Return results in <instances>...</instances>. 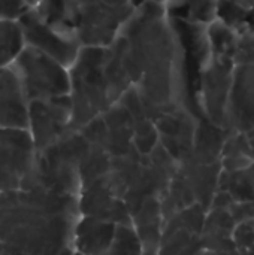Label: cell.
I'll return each instance as SVG.
<instances>
[{
    "label": "cell",
    "mask_w": 254,
    "mask_h": 255,
    "mask_svg": "<svg viewBox=\"0 0 254 255\" xmlns=\"http://www.w3.org/2000/svg\"><path fill=\"white\" fill-rule=\"evenodd\" d=\"M108 52L109 46L82 45L73 64L69 67L72 130H79L88 121L100 115L109 105H112L105 79V63Z\"/></svg>",
    "instance_id": "1"
},
{
    "label": "cell",
    "mask_w": 254,
    "mask_h": 255,
    "mask_svg": "<svg viewBox=\"0 0 254 255\" xmlns=\"http://www.w3.org/2000/svg\"><path fill=\"white\" fill-rule=\"evenodd\" d=\"M67 1L72 27L81 46H109L135 12L130 4L112 6L102 0Z\"/></svg>",
    "instance_id": "2"
},
{
    "label": "cell",
    "mask_w": 254,
    "mask_h": 255,
    "mask_svg": "<svg viewBox=\"0 0 254 255\" xmlns=\"http://www.w3.org/2000/svg\"><path fill=\"white\" fill-rule=\"evenodd\" d=\"M12 66L28 102L64 96L70 91L69 67L33 46L24 45Z\"/></svg>",
    "instance_id": "3"
},
{
    "label": "cell",
    "mask_w": 254,
    "mask_h": 255,
    "mask_svg": "<svg viewBox=\"0 0 254 255\" xmlns=\"http://www.w3.org/2000/svg\"><path fill=\"white\" fill-rule=\"evenodd\" d=\"M72 121V99L69 94L28 102V131L37 152L48 148L67 130Z\"/></svg>",
    "instance_id": "4"
},
{
    "label": "cell",
    "mask_w": 254,
    "mask_h": 255,
    "mask_svg": "<svg viewBox=\"0 0 254 255\" xmlns=\"http://www.w3.org/2000/svg\"><path fill=\"white\" fill-rule=\"evenodd\" d=\"M18 22L21 25L25 45L52 57L66 67L73 64L81 48V43L75 36L64 34L49 27L36 15L31 7L18 19Z\"/></svg>",
    "instance_id": "5"
},
{
    "label": "cell",
    "mask_w": 254,
    "mask_h": 255,
    "mask_svg": "<svg viewBox=\"0 0 254 255\" xmlns=\"http://www.w3.org/2000/svg\"><path fill=\"white\" fill-rule=\"evenodd\" d=\"M28 126V100L12 64L0 67V128Z\"/></svg>",
    "instance_id": "6"
},
{
    "label": "cell",
    "mask_w": 254,
    "mask_h": 255,
    "mask_svg": "<svg viewBox=\"0 0 254 255\" xmlns=\"http://www.w3.org/2000/svg\"><path fill=\"white\" fill-rule=\"evenodd\" d=\"M114 232V223L82 215V218L73 224L72 242L78 253L106 254L111 248Z\"/></svg>",
    "instance_id": "7"
},
{
    "label": "cell",
    "mask_w": 254,
    "mask_h": 255,
    "mask_svg": "<svg viewBox=\"0 0 254 255\" xmlns=\"http://www.w3.org/2000/svg\"><path fill=\"white\" fill-rule=\"evenodd\" d=\"M31 9L49 27L61 31L64 34L75 36L72 21H70L67 0H39V3Z\"/></svg>",
    "instance_id": "8"
},
{
    "label": "cell",
    "mask_w": 254,
    "mask_h": 255,
    "mask_svg": "<svg viewBox=\"0 0 254 255\" xmlns=\"http://www.w3.org/2000/svg\"><path fill=\"white\" fill-rule=\"evenodd\" d=\"M24 45L25 42L19 22L0 19V67L12 64Z\"/></svg>",
    "instance_id": "9"
},
{
    "label": "cell",
    "mask_w": 254,
    "mask_h": 255,
    "mask_svg": "<svg viewBox=\"0 0 254 255\" xmlns=\"http://www.w3.org/2000/svg\"><path fill=\"white\" fill-rule=\"evenodd\" d=\"M109 254H138L142 251V244L132 224H115Z\"/></svg>",
    "instance_id": "10"
},
{
    "label": "cell",
    "mask_w": 254,
    "mask_h": 255,
    "mask_svg": "<svg viewBox=\"0 0 254 255\" xmlns=\"http://www.w3.org/2000/svg\"><path fill=\"white\" fill-rule=\"evenodd\" d=\"M210 39L216 52V58L229 57V49L235 46V37L231 31V27L223 22H214L210 27Z\"/></svg>",
    "instance_id": "11"
},
{
    "label": "cell",
    "mask_w": 254,
    "mask_h": 255,
    "mask_svg": "<svg viewBox=\"0 0 254 255\" xmlns=\"http://www.w3.org/2000/svg\"><path fill=\"white\" fill-rule=\"evenodd\" d=\"M210 212L205 215V223L202 233H223L232 235L235 227V221L229 212V209H208Z\"/></svg>",
    "instance_id": "12"
},
{
    "label": "cell",
    "mask_w": 254,
    "mask_h": 255,
    "mask_svg": "<svg viewBox=\"0 0 254 255\" xmlns=\"http://www.w3.org/2000/svg\"><path fill=\"white\" fill-rule=\"evenodd\" d=\"M247 9L237 4L232 0H216V16L222 19L231 28H238L243 22H246Z\"/></svg>",
    "instance_id": "13"
},
{
    "label": "cell",
    "mask_w": 254,
    "mask_h": 255,
    "mask_svg": "<svg viewBox=\"0 0 254 255\" xmlns=\"http://www.w3.org/2000/svg\"><path fill=\"white\" fill-rule=\"evenodd\" d=\"M228 191L232 194L235 202L254 200V187L250 178L246 173V169L235 170L231 175V184Z\"/></svg>",
    "instance_id": "14"
},
{
    "label": "cell",
    "mask_w": 254,
    "mask_h": 255,
    "mask_svg": "<svg viewBox=\"0 0 254 255\" xmlns=\"http://www.w3.org/2000/svg\"><path fill=\"white\" fill-rule=\"evenodd\" d=\"M232 239L235 242L237 251L249 253L250 247L254 244V220L237 223L232 230Z\"/></svg>",
    "instance_id": "15"
},
{
    "label": "cell",
    "mask_w": 254,
    "mask_h": 255,
    "mask_svg": "<svg viewBox=\"0 0 254 255\" xmlns=\"http://www.w3.org/2000/svg\"><path fill=\"white\" fill-rule=\"evenodd\" d=\"M28 9L25 0H0V19L18 21Z\"/></svg>",
    "instance_id": "16"
},
{
    "label": "cell",
    "mask_w": 254,
    "mask_h": 255,
    "mask_svg": "<svg viewBox=\"0 0 254 255\" xmlns=\"http://www.w3.org/2000/svg\"><path fill=\"white\" fill-rule=\"evenodd\" d=\"M229 212L235 224L241 221H247V220H254V200L234 202L232 206L229 208Z\"/></svg>",
    "instance_id": "17"
},
{
    "label": "cell",
    "mask_w": 254,
    "mask_h": 255,
    "mask_svg": "<svg viewBox=\"0 0 254 255\" xmlns=\"http://www.w3.org/2000/svg\"><path fill=\"white\" fill-rule=\"evenodd\" d=\"M252 161H253V158H252V157H249V155H246V154L226 155V157H222V160H220V163H222V169H225V170H231V172L246 169Z\"/></svg>",
    "instance_id": "18"
},
{
    "label": "cell",
    "mask_w": 254,
    "mask_h": 255,
    "mask_svg": "<svg viewBox=\"0 0 254 255\" xmlns=\"http://www.w3.org/2000/svg\"><path fill=\"white\" fill-rule=\"evenodd\" d=\"M234 197L229 191L225 190H217L211 199V205L210 209H229L234 203Z\"/></svg>",
    "instance_id": "19"
},
{
    "label": "cell",
    "mask_w": 254,
    "mask_h": 255,
    "mask_svg": "<svg viewBox=\"0 0 254 255\" xmlns=\"http://www.w3.org/2000/svg\"><path fill=\"white\" fill-rule=\"evenodd\" d=\"M246 134H247V139H249V143H250V149H252V158L254 160V126L250 128V130H247L246 131Z\"/></svg>",
    "instance_id": "20"
},
{
    "label": "cell",
    "mask_w": 254,
    "mask_h": 255,
    "mask_svg": "<svg viewBox=\"0 0 254 255\" xmlns=\"http://www.w3.org/2000/svg\"><path fill=\"white\" fill-rule=\"evenodd\" d=\"M232 1H235L237 4H240V6H243L244 9H250L252 6L254 4V0H232Z\"/></svg>",
    "instance_id": "21"
},
{
    "label": "cell",
    "mask_w": 254,
    "mask_h": 255,
    "mask_svg": "<svg viewBox=\"0 0 254 255\" xmlns=\"http://www.w3.org/2000/svg\"><path fill=\"white\" fill-rule=\"evenodd\" d=\"M102 1H105L108 4H112V6H126V4H129L127 0H102Z\"/></svg>",
    "instance_id": "22"
},
{
    "label": "cell",
    "mask_w": 254,
    "mask_h": 255,
    "mask_svg": "<svg viewBox=\"0 0 254 255\" xmlns=\"http://www.w3.org/2000/svg\"><path fill=\"white\" fill-rule=\"evenodd\" d=\"M145 1H147V0H127V3H129L135 10H136L138 7H141Z\"/></svg>",
    "instance_id": "23"
},
{
    "label": "cell",
    "mask_w": 254,
    "mask_h": 255,
    "mask_svg": "<svg viewBox=\"0 0 254 255\" xmlns=\"http://www.w3.org/2000/svg\"><path fill=\"white\" fill-rule=\"evenodd\" d=\"M25 3H27V4H28L30 7H34V6H36V4L39 3V0H25Z\"/></svg>",
    "instance_id": "24"
}]
</instances>
